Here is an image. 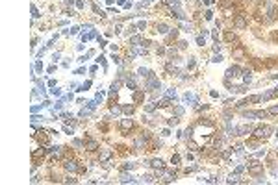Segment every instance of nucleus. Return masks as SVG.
Returning <instances> with one entry per match:
<instances>
[{
  "instance_id": "nucleus-1",
  "label": "nucleus",
  "mask_w": 278,
  "mask_h": 185,
  "mask_svg": "<svg viewBox=\"0 0 278 185\" xmlns=\"http://www.w3.org/2000/svg\"><path fill=\"white\" fill-rule=\"evenodd\" d=\"M248 172H250L252 176H258V174H261V172H263V165H261V163H258V161H254V163L248 167Z\"/></svg>"
},
{
  "instance_id": "nucleus-2",
  "label": "nucleus",
  "mask_w": 278,
  "mask_h": 185,
  "mask_svg": "<svg viewBox=\"0 0 278 185\" xmlns=\"http://www.w3.org/2000/svg\"><path fill=\"white\" fill-rule=\"evenodd\" d=\"M269 132H271V130H269L267 126H261V128H256V130H254V137H258V139H265V137L269 135Z\"/></svg>"
},
{
  "instance_id": "nucleus-3",
  "label": "nucleus",
  "mask_w": 278,
  "mask_h": 185,
  "mask_svg": "<svg viewBox=\"0 0 278 185\" xmlns=\"http://www.w3.org/2000/svg\"><path fill=\"white\" fill-rule=\"evenodd\" d=\"M234 26L239 28V30H243L245 26H247V21H245L243 15H236V17H234Z\"/></svg>"
},
{
  "instance_id": "nucleus-4",
  "label": "nucleus",
  "mask_w": 278,
  "mask_h": 185,
  "mask_svg": "<svg viewBox=\"0 0 278 185\" xmlns=\"http://www.w3.org/2000/svg\"><path fill=\"white\" fill-rule=\"evenodd\" d=\"M224 39H226L228 43H236V44H239V39L234 35V34H230V32H226V34H224Z\"/></svg>"
},
{
  "instance_id": "nucleus-5",
  "label": "nucleus",
  "mask_w": 278,
  "mask_h": 185,
  "mask_svg": "<svg viewBox=\"0 0 278 185\" xmlns=\"http://www.w3.org/2000/svg\"><path fill=\"white\" fill-rule=\"evenodd\" d=\"M130 128H132V120L124 118V120L121 122V130H122V132H126V130H130Z\"/></svg>"
},
{
  "instance_id": "nucleus-6",
  "label": "nucleus",
  "mask_w": 278,
  "mask_h": 185,
  "mask_svg": "<svg viewBox=\"0 0 278 185\" xmlns=\"http://www.w3.org/2000/svg\"><path fill=\"white\" fill-rule=\"evenodd\" d=\"M232 56H234V58H243V56H245L243 48H241V46H237V48H234V50H232Z\"/></svg>"
},
{
  "instance_id": "nucleus-7",
  "label": "nucleus",
  "mask_w": 278,
  "mask_h": 185,
  "mask_svg": "<svg viewBox=\"0 0 278 185\" xmlns=\"http://www.w3.org/2000/svg\"><path fill=\"white\" fill-rule=\"evenodd\" d=\"M65 169H67V170H72V172H74V170L78 169V165H76L74 161H67V163H65Z\"/></svg>"
},
{
  "instance_id": "nucleus-8",
  "label": "nucleus",
  "mask_w": 278,
  "mask_h": 185,
  "mask_svg": "<svg viewBox=\"0 0 278 185\" xmlns=\"http://www.w3.org/2000/svg\"><path fill=\"white\" fill-rule=\"evenodd\" d=\"M150 165H152V169H163V161L161 159H154Z\"/></svg>"
},
{
  "instance_id": "nucleus-9",
  "label": "nucleus",
  "mask_w": 278,
  "mask_h": 185,
  "mask_svg": "<svg viewBox=\"0 0 278 185\" xmlns=\"http://www.w3.org/2000/svg\"><path fill=\"white\" fill-rule=\"evenodd\" d=\"M97 146H98V145H97V141H93V139H87V150H95Z\"/></svg>"
},
{
  "instance_id": "nucleus-10",
  "label": "nucleus",
  "mask_w": 278,
  "mask_h": 185,
  "mask_svg": "<svg viewBox=\"0 0 278 185\" xmlns=\"http://www.w3.org/2000/svg\"><path fill=\"white\" fill-rule=\"evenodd\" d=\"M178 161H180V155H173V163L174 165H178Z\"/></svg>"
}]
</instances>
